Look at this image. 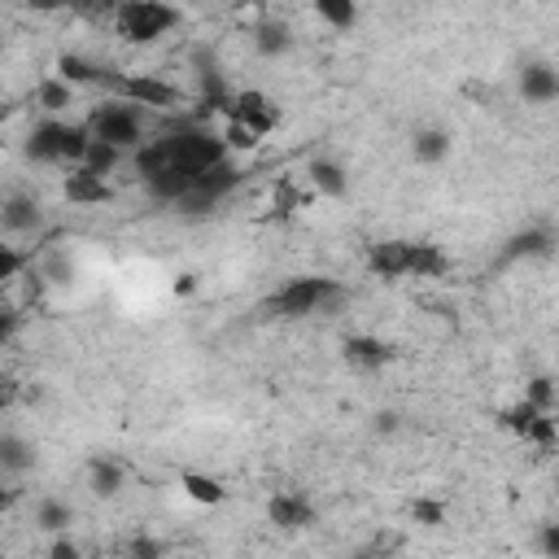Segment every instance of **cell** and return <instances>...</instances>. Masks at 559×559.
<instances>
[{
  "mask_svg": "<svg viewBox=\"0 0 559 559\" xmlns=\"http://www.w3.org/2000/svg\"><path fill=\"white\" fill-rule=\"evenodd\" d=\"M524 441H533V445H542L546 454L555 450V441H559V428H555V419H550V411H542L537 419H533V428H528V437Z\"/></svg>",
  "mask_w": 559,
  "mask_h": 559,
  "instance_id": "d4e9b609",
  "label": "cell"
},
{
  "mask_svg": "<svg viewBox=\"0 0 559 559\" xmlns=\"http://www.w3.org/2000/svg\"><path fill=\"white\" fill-rule=\"evenodd\" d=\"M336 293H341V284L328 280V275H297L280 293L266 297L262 314H271V319H301V314H314L319 306H328Z\"/></svg>",
  "mask_w": 559,
  "mask_h": 559,
  "instance_id": "7a4b0ae2",
  "label": "cell"
},
{
  "mask_svg": "<svg viewBox=\"0 0 559 559\" xmlns=\"http://www.w3.org/2000/svg\"><path fill=\"white\" fill-rule=\"evenodd\" d=\"M345 362H354V367H367V371H376V367H384L389 358H393V349L384 345V341H376V336H345Z\"/></svg>",
  "mask_w": 559,
  "mask_h": 559,
  "instance_id": "9a60e30c",
  "label": "cell"
},
{
  "mask_svg": "<svg viewBox=\"0 0 559 559\" xmlns=\"http://www.w3.org/2000/svg\"><path fill=\"white\" fill-rule=\"evenodd\" d=\"M35 445L22 441L17 432H0V476H22L35 467Z\"/></svg>",
  "mask_w": 559,
  "mask_h": 559,
  "instance_id": "5bb4252c",
  "label": "cell"
},
{
  "mask_svg": "<svg viewBox=\"0 0 559 559\" xmlns=\"http://www.w3.org/2000/svg\"><path fill=\"white\" fill-rule=\"evenodd\" d=\"M542 550L546 555H559V524H546L542 528Z\"/></svg>",
  "mask_w": 559,
  "mask_h": 559,
  "instance_id": "1f68e13d",
  "label": "cell"
},
{
  "mask_svg": "<svg viewBox=\"0 0 559 559\" xmlns=\"http://www.w3.org/2000/svg\"><path fill=\"white\" fill-rule=\"evenodd\" d=\"M310 179H314V188L328 192V197H345V192H349V175H345L332 157H314V162H310Z\"/></svg>",
  "mask_w": 559,
  "mask_h": 559,
  "instance_id": "ac0fdd59",
  "label": "cell"
},
{
  "mask_svg": "<svg viewBox=\"0 0 559 559\" xmlns=\"http://www.w3.org/2000/svg\"><path fill=\"white\" fill-rule=\"evenodd\" d=\"M52 555L57 559H79V546L74 542H52Z\"/></svg>",
  "mask_w": 559,
  "mask_h": 559,
  "instance_id": "e575fe53",
  "label": "cell"
},
{
  "mask_svg": "<svg viewBox=\"0 0 559 559\" xmlns=\"http://www.w3.org/2000/svg\"><path fill=\"white\" fill-rule=\"evenodd\" d=\"M179 485H183V493H188L192 502H201V507H218V502L227 498V489H223L214 476H201V472H183Z\"/></svg>",
  "mask_w": 559,
  "mask_h": 559,
  "instance_id": "ffe728a7",
  "label": "cell"
},
{
  "mask_svg": "<svg viewBox=\"0 0 559 559\" xmlns=\"http://www.w3.org/2000/svg\"><path fill=\"white\" fill-rule=\"evenodd\" d=\"M35 13H57V9H66V0H26Z\"/></svg>",
  "mask_w": 559,
  "mask_h": 559,
  "instance_id": "d590c367",
  "label": "cell"
},
{
  "mask_svg": "<svg viewBox=\"0 0 559 559\" xmlns=\"http://www.w3.org/2000/svg\"><path fill=\"white\" fill-rule=\"evenodd\" d=\"M411 153H415V162L432 166V162H441V157L450 153V135H445L441 127H419L415 140H411Z\"/></svg>",
  "mask_w": 559,
  "mask_h": 559,
  "instance_id": "e0dca14e",
  "label": "cell"
},
{
  "mask_svg": "<svg viewBox=\"0 0 559 559\" xmlns=\"http://www.w3.org/2000/svg\"><path fill=\"white\" fill-rule=\"evenodd\" d=\"M118 70H105V66H92L87 57H74V52H61L57 57V79H66L70 87H109Z\"/></svg>",
  "mask_w": 559,
  "mask_h": 559,
  "instance_id": "8992f818",
  "label": "cell"
},
{
  "mask_svg": "<svg viewBox=\"0 0 559 559\" xmlns=\"http://www.w3.org/2000/svg\"><path fill=\"white\" fill-rule=\"evenodd\" d=\"M118 4H122V0H66V9H74V13H83V17H109Z\"/></svg>",
  "mask_w": 559,
  "mask_h": 559,
  "instance_id": "83f0119b",
  "label": "cell"
},
{
  "mask_svg": "<svg viewBox=\"0 0 559 559\" xmlns=\"http://www.w3.org/2000/svg\"><path fill=\"white\" fill-rule=\"evenodd\" d=\"M61 135H66V122L44 118V122L26 135V157H31V162H61Z\"/></svg>",
  "mask_w": 559,
  "mask_h": 559,
  "instance_id": "8fae6325",
  "label": "cell"
},
{
  "mask_svg": "<svg viewBox=\"0 0 559 559\" xmlns=\"http://www.w3.org/2000/svg\"><path fill=\"white\" fill-rule=\"evenodd\" d=\"M118 157H122V148H114V144H105V140H87V153H83L79 166H87L92 175H109V170L118 166Z\"/></svg>",
  "mask_w": 559,
  "mask_h": 559,
  "instance_id": "603a6c76",
  "label": "cell"
},
{
  "mask_svg": "<svg viewBox=\"0 0 559 559\" xmlns=\"http://www.w3.org/2000/svg\"><path fill=\"white\" fill-rule=\"evenodd\" d=\"M524 397H528L537 411H550V406H555V380H550V376H533L528 389H524Z\"/></svg>",
  "mask_w": 559,
  "mask_h": 559,
  "instance_id": "4316f807",
  "label": "cell"
},
{
  "mask_svg": "<svg viewBox=\"0 0 559 559\" xmlns=\"http://www.w3.org/2000/svg\"><path fill=\"white\" fill-rule=\"evenodd\" d=\"M114 22H118V35L131 39V44H153L162 39L170 26H179V9L162 4V0H122L114 9Z\"/></svg>",
  "mask_w": 559,
  "mask_h": 559,
  "instance_id": "3957f363",
  "label": "cell"
},
{
  "mask_svg": "<svg viewBox=\"0 0 559 559\" xmlns=\"http://www.w3.org/2000/svg\"><path fill=\"white\" fill-rule=\"evenodd\" d=\"M550 249H555L550 227H524V231H515V236L502 245L498 262L507 266V262H520V258H550Z\"/></svg>",
  "mask_w": 559,
  "mask_h": 559,
  "instance_id": "52a82bcc",
  "label": "cell"
},
{
  "mask_svg": "<svg viewBox=\"0 0 559 559\" xmlns=\"http://www.w3.org/2000/svg\"><path fill=\"white\" fill-rule=\"evenodd\" d=\"M266 515H271V524H280V528H306V524L314 520V507H310L301 493H275V498L266 502Z\"/></svg>",
  "mask_w": 559,
  "mask_h": 559,
  "instance_id": "4fadbf2b",
  "label": "cell"
},
{
  "mask_svg": "<svg viewBox=\"0 0 559 559\" xmlns=\"http://www.w3.org/2000/svg\"><path fill=\"white\" fill-rule=\"evenodd\" d=\"M415 520H419V524H441V520H445V507H441V502L419 498V502H415Z\"/></svg>",
  "mask_w": 559,
  "mask_h": 559,
  "instance_id": "f546056e",
  "label": "cell"
},
{
  "mask_svg": "<svg viewBox=\"0 0 559 559\" xmlns=\"http://www.w3.org/2000/svg\"><path fill=\"white\" fill-rule=\"evenodd\" d=\"M17 397V380L13 376H0V406H9Z\"/></svg>",
  "mask_w": 559,
  "mask_h": 559,
  "instance_id": "836d02e7",
  "label": "cell"
},
{
  "mask_svg": "<svg viewBox=\"0 0 559 559\" xmlns=\"http://www.w3.org/2000/svg\"><path fill=\"white\" fill-rule=\"evenodd\" d=\"M109 92H114L118 100H135V105H144V109H175V105L183 100L175 83H162V79H153V74H114Z\"/></svg>",
  "mask_w": 559,
  "mask_h": 559,
  "instance_id": "277c9868",
  "label": "cell"
},
{
  "mask_svg": "<svg viewBox=\"0 0 559 559\" xmlns=\"http://www.w3.org/2000/svg\"><path fill=\"white\" fill-rule=\"evenodd\" d=\"M144 105H135V100H105V105H96L92 114H87V135L92 140H105V144H114V148H140L144 144Z\"/></svg>",
  "mask_w": 559,
  "mask_h": 559,
  "instance_id": "6da1fadb",
  "label": "cell"
},
{
  "mask_svg": "<svg viewBox=\"0 0 559 559\" xmlns=\"http://www.w3.org/2000/svg\"><path fill=\"white\" fill-rule=\"evenodd\" d=\"M39 105L52 109V114L66 109V105H70V83H66V79H48V83L39 87Z\"/></svg>",
  "mask_w": 559,
  "mask_h": 559,
  "instance_id": "484cf974",
  "label": "cell"
},
{
  "mask_svg": "<svg viewBox=\"0 0 559 559\" xmlns=\"http://www.w3.org/2000/svg\"><path fill=\"white\" fill-rule=\"evenodd\" d=\"M66 197L74 205H105V201H114V188L105 183V175H92L87 166H74L66 175Z\"/></svg>",
  "mask_w": 559,
  "mask_h": 559,
  "instance_id": "9c48e42d",
  "label": "cell"
},
{
  "mask_svg": "<svg viewBox=\"0 0 559 559\" xmlns=\"http://www.w3.org/2000/svg\"><path fill=\"white\" fill-rule=\"evenodd\" d=\"M35 520H39V528H48V533H57V528H70V520H74V511H70V502H57V498H44V502H39V511H35Z\"/></svg>",
  "mask_w": 559,
  "mask_h": 559,
  "instance_id": "cb8c5ba5",
  "label": "cell"
},
{
  "mask_svg": "<svg viewBox=\"0 0 559 559\" xmlns=\"http://www.w3.org/2000/svg\"><path fill=\"white\" fill-rule=\"evenodd\" d=\"M0 48H4V35H0Z\"/></svg>",
  "mask_w": 559,
  "mask_h": 559,
  "instance_id": "ab89813d",
  "label": "cell"
},
{
  "mask_svg": "<svg viewBox=\"0 0 559 559\" xmlns=\"http://www.w3.org/2000/svg\"><path fill=\"white\" fill-rule=\"evenodd\" d=\"M406 249H411V240H376L367 249V271L380 280H402L406 275Z\"/></svg>",
  "mask_w": 559,
  "mask_h": 559,
  "instance_id": "30bf717a",
  "label": "cell"
},
{
  "mask_svg": "<svg viewBox=\"0 0 559 559\" xmlns=\"http://www.w3.org/2000/svg\"><path fill=\"white\" fill-rule=\"evenodd\" d=\"M0 223L9 227V231H35L39 223H44V214H39V201L35 197H9L4 205H0Z\"/></svg>",
  "mask_w": 559,
  "mask_h": 559,
  "instance_id": "2e32d148",
  "label": "cell"
},
{
  "mask_svg": "<svg viewBox=\"0 0 559 559\" xmlns=\"http://www.w3.org/2000/svg\"><path fill=\"white\" fill-rule=\"evenodd\" d=\"M314 13L332 26V31H349L358 22V0H314Z\"/></svg>",
  "mask_w": 559,
  "mask_h": 559,
  "instance_id": "44dd1931",
  "label": "cell"
},
{
  "mask_svg": "<svg viewBox=\"0 0 559 559\" xmlns=\"http://www.w3.org/2000/svg\"><path fill=\"white\" fill-rule=\"evenodd\" d=\"M22 271V253H13L9 245H0V280H13Z\"/></svg>",
  "mask_w": 559,
  "mask_h": 559,
  "instance_id": "4dcf8cb0",
  "label": "cell"
},
{
  "mask_svg": "<svg viewBox=\"0 0 559 559\" xmlns=\"http://www.w3.org/2000/svg\"><path fill=\"white\" fill-rule=\"evenodd\" d=\"M223 144H227V148H253V144H258V135L231 118V122H227V131H223Z\"/></svg>",
  "mask_w": 559,
  "mask_h": 559,
  "instance_id": "f1b7e54d",
  "label": "cell"
},
{
  "mask_svg": "<svg viewBox=\"0 0 559 559\" xmlns=\"http://www.w3.org/2000/svg\"><path fill=\"white\" fill-rule=\"evenodd\" d=\"M13 328H17V319H13V314H0V345L13 336Z\"/></svg>",
  "mask_w": 559,
  "mask_h": 559,
  "instance_id": "8d00e7d4",
  "label": "cell"
},
{
  "mask_svg": "<svg viewBox=\"0 0 559 559\" xmlns=\"http://www.w3.org/2000/svg\"><path fill=\"white\" fill-rule=\"evenodd\" d=\"M4 118H9V105H0V122H4Z\"/></svg>",
  "mask_w": 559,
  "mask_h": 559,
  "instance_id": "f35d334b",
  "label": "cell"
},
{
  "mask_svg": "<svg viewBox=\"0 0 559 559\" xmlns=\"http://www.w3.org/2000/svg\"><path fill=\"white\" fill-rule=\"evenodd\" d=\"M520 96L533 100V105L555 100V96H559V74H555V66H550V61H528V66L520 70Z\"/></svg>",
  "mask_w": 559,
  "mask_h": 559,
  "instance_id": "ba28073f",
  "label": "cell"
},
{
  "mask_svg": "<svg viewBox=\"0 0 559 559\" xmlns=\"http://www.w3.org/2000/svg\"><path fill=\"white\" fill-rule=\"evenodd\" d=\"M288 48H293V31H288L284 22H262V26H258V52L280 57V52H288Z\"/></svg>",
  "mask_w": 559,
  "mask_h": 559,
  "instance_id": "7402d4cb",
  "label": "cell"
},
{
  "mask_svg": "<svg viewBox=\"0 0 559 559\" xmlns=\"http://www.w3.org/2000/svg\"><path fill=\"white\" fill-rule=\"evenodd\" d=\"M445 271H450V258H445L441 245H432V240H411V249H406V275L428 280V275H445Z\"/></svg>",
  "mask_w": 559,
  "mask_h": 559,
  "instance_id": "7c38bea8",
  "label": "cell"
},
{
  "mask_svg": "<svg viewBox=\"0 0 559 559\" xmlns=\"http://www.w3.org/2000/svg\"><path fill=\"white\" fill-rule=\"evenodd\" d=\"M227 109H231V118H236L240 127H249L253 135H266V131L280 122V105H271V96H266V92H258V87L236 92Z\"/></svg>",
  "mask_w": 559,
  "mask_h": 559,
  "instance_id": "5b68a950",
  "label": "cell"
},
{
  "mask_svg": "<svg viewBox=\"0 0 559 559\" xmlns=\"http://www.w3.org/2000/svg\"><path fill=\"white\" fill-rule=\"evenodd\" d=\"M87 485H92L96 498H114L122 489V467L114 459H92L87 463Z\"/></svg>",
  "mask_w": 559,
  "mask_h": 559,
  "instance_id": "d6986e66",
  "label": "cell"
},
{
  "mask_svg": "<svg viewBox=\"0 0 559 559\" xmlns=\"http://www.w3.org/2000/svg\"><path fill=\"white\" fill-rule=\"evenodd\" d=\"M13 498H17V489H9V485L0 480V511H9V507H13Z\"/></svg>",
  "mask_w": 559,
  "mask_h": 559,
  "instance_id": "74e56055",
  "label": "cell"
},
{
  "mask_svg": "<svg viewBox=\"0 0 559 559\" xmlns=\"http://www.w3.org/2000/svg\"><path fill=\"white\" fill-rule=\"evenodd\" d=\"M131 555H144V559H148V555H162V546H157L153 537H135V542H131Z\"/></svg>",
  "mask_w": 559,
  "mask_h": 559,
  "instance_id": "d6a6232c",
  "label": "cell"
}]
</instances>
